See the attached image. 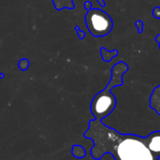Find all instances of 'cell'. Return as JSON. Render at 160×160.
Wrapping results in <instances>:
<instances>
[{
	"mask_svg": "<svg viewBox=\"0 0 160 160\" xmlns=\"http://www.w3.org/2000/svg\"><path fill=\"white\" fill-rule=\"evenodd\" d=\"M75 30H76L77 35H78V38L80 39H83L85 38V32L82 31V30H81V28L79 26H75Z\"/></svg>",
	"mask_w": 160,
	"mask_h": 160,
	"instance_id": "cell-10",
	"label": "cell"
},
{
	"mask_svg": "<svg viewBox=\"0 0 160 160\" xmlns=\"http://www.w3.org/2000/svg\"><path fill=\"white\" fill-rule=\"evenodd\" d=\"M150 107L160 115V85L154 89L150 96Z\"/></svg>",
	"mask_w": 160,
	"mask_h": 160,
	"instance_id": "cell-5",
	"label": "cell"
},
{
	"mask_svg": "<svg viewBox=\"0 0 160 160\" xmlns=\"http://www.w3.org/2000/svg\"><path fill=\"white\" fill-rule=\"evenodd\" d=\"M152 14H153V16H154L156 19H160V7H156V8L153 9Z\"/></svg>",
	"mask_w": 160,
	"mask_h": 160,
	"instance_id": "cell-11",
	"label": "cell"
},
{
	"mask_svg": "<svg viewBox=\"0 0 160 160\" xmlns=\"http://www.w3.org/2000/svg\"><path fill=\"white\" fill-rule=\"evenodd\" d=\"M54 8L57 10H62L64 8L73 9L74 8V0H52Z\"/></svg>",
	"mask_w": 160,
	"mask_h": 160,
	"instance_id": "cell-6",
	"label": "cell"
},
{
	"mask_svg": "<svg viewBox=\"0 0 160 160\" xmlns=\"http://www.w3.org/2000/svg\"><path fill=\"white\" fill-rule=\"evenodd\" d=\"M85 23L92 36L99 38L111 33L113 22L111 16L99 8H90L85 15Z\"/></svg>",
	"mask_w": 160,
	"mask_h": 160,
	"instance_id": "cell-3",
	"label": "cell"
},
{
	"mask_svg": "<svg viewBox=\"0 0 160 160\" xmlns=\"http://www.w3.org/2000/svg\"><path fill=\"white\" fill-rule=\"evenodd\" d=\"M71 153H72V156L76 158H83L86 156L85 149L81 145H73Z\"/></svg>",
	"mask_w": 160,
	"mask_h": 160,
	"instance_id": "cell-8",
	"label": "cell"
},
{
	"mask_svg": "<svg viewBox=\"0 0 160 160\" xmlns=\"http://www.w3.org/2000/svg\"><path fill=\"white\" fill-rule=\"evenodd\" d=\"M118 51L117 50H113V51H108L105 47H102L100 49V54L101 57L103 59V61L105 62H110L112 61L115 56L118 55Z\"/></svg>",
	"mask_w": 160,
	"mask_h": 160,
	"instance_id": "cell-7",
	"label": "cell"
},
{
	"mask_svg": "<svg viewBox=\"0 0 160 160\" xmlns=\"http://www.w3.org/2000/svg\"><path fill=\"white\" fill-rule=\"evenodd\" d=\"M128 70V66L124 62H118L112 67V79L108 85L99 93H98L92 99L90 111L95 119L103 121L115 109L117 99L112 93V89L116 86H121L123 82V76Z\"/></svg>",
	"mask_w": 160,
	"mask_h": 160,
	"instance_id": "cell-2",
	"label": "cell"
},
{
	"mask_svg": "<svg viewBox=\"0 0 160 160\" xmlns=\"http://www.w3.org/2000/svg\"><path fill=\"white\" fill-rule=\"evenodd\" d=\"M18 68L22 71L27 70V68H29V60L27 58H22L18 63Z\"/></svg>",
	"mask_w": 160,
	"mask_h": 160,
	"instance_id": "cell-9",
	"label": "cell"
},
{
	"mask_svg": "<svg viewBox=\"0 0 160 160\" xmlns=\"http://www.w3.org/2000/svg\"><path fill=\"white\" fill-rule=\"evenodd\" d=\"M83 8H85V9H90V8H93V5H92V2H90V1H85L84 2V4H83Z\"/></svg>",
	"mask_w": 160,
	"mask_h": 160,
	"instance_id": "cell-13",
	"label": "cell"
},
{
	"mask_svg": "<svg viewBox=\"0 0 160 160\" xmlns=\"http://www.w3.org/2000/svg\"><path fill=\"white\" fill-rule=\"evenodd\" d=\"M100 160H101V159H100Z\"/></svg>",
	"mask_w": 160,
	"mask_h": 160,
	"instance_id": "cell-17",
	"label": "cell"
},
{
	"mask_svg": "<svg viewBox=\"0 0 160 160\" xmlns=\"http://www.w3.org/2000/svg\"><path fill=\"white\" fill-rule=\"evenodd\" d=\"M146 143L147 147L151 151V153L157 157L158 158H160V130L154 131L150 133L146 137Z\"/></svg>",
	"mask_w": 160,
	"mask_h": 160,
	"instance_id": "cell-4",
	"label": "cell"
},
{
	"mask_svg": "<svg viewBox=\"0 0 160 160\" xmlns=\"http://www.w3.org/2000/svg\"><path fill=\"white\" fill-rule=\"evenodd\" d=\"M136 26H137V29H138L139 33H142L143 31V22L141 20H138L136 22Z\"/></svg>",
	"mask_w": 160,
	"mask_h": 160,
	"instance_id": "cell-12",
	"label": "cell"
},
{
	"mask_svg": "<svg viewBox=\"0 0 160 160\" xmlns=\"http://www.w3.org/2000/svg\"><path fill=\"white\" fill-rule=\"evenodd\" d=\"M83 136L93 141L91 156L96 160H100L107 154L115 160H158L147 147L146 137L121 134L100 120H90Z\"/></svg>",
	"mask_w": 160,
	"mask_h": 160,
	"instance_id": "cell-1",
	"label": "cell"
},
{
	"mask_svg": "<svg viewBox=\"0 0 160 160\" xmlns=\"http://www.w3.org/2000/svg\"><path fill=\"white\" fill-rule=\"evenodd\" d=\"M156 41L158 43V47H159V50H160V35H158V36L156 37Z\"/></svg>",
	"mask_w": 160,
	"mask_h": 160,
	"instance_id": "cell-15",
	"label": "cell"
},
{
	"mask_svg": "<svg viewBox=\"0 0 160 160\" xmlns=\"http://www.w3.org/2000/svg\"><path fill=\"white\" fill-rule=\"evenodd\" d=\"M97 1H98V3L99 4L100 7H105V5H106L105 0H97Z\"/></svg>",
	"mask_w": 160,
	"mask_h": 160,
	"instance_id": "cell-14",
	"label": "cell"
},
{
	"mask_svg": "<svg viewBox=\"0 0 160 160\" xmlns=\"http://www.w3.org/2000/svg\"><path fill=\"white\" fill-rule=\"evenodd\" d=\"M2 78H4V74L3 73H0V79H2Z\"/></svg>",
	"mask_w": 160,
	"mask_h": 160,
	"instance_id": "cell-16",
	"label": "cell"
}]
</instances>
